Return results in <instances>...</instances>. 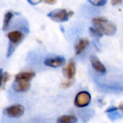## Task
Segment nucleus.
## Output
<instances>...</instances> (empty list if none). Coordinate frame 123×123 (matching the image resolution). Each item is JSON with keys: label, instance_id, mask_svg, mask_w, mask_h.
<instances>
[{"label": "nucleus", "instance_id": "f257e3e1", "mask_svg": "<svg viewBox=\"0 0 123 123\" xmlns=\"http://www.w3.org/2000/svg\"><path fill=\"white\" fill-rule=\"evenodd\" d=\"M92 23L94 26L99 28L103 33L107 36H112L117 31L116 25L114 23L111 22L105 17H96L92 19Z\"/></svg>", "mask_w": 123, "mask_h": 123}, {"label": "nucleus", "instance_id": "f03ea898", "mask_svg": "<svg viewBox=\"0 0 123 123\" xmlns=\"http://www.w3.org/2000/svg\"><path fill=\"white\" fill-rule=\"evenodd\" d=\"M74 12L66 9H57L51 11L47 14V17L56 22H67L73 16Z\"/></svg>", "mask_w": 123, "mask_h": 123}, {"label": "nucleus", "instance_id": "7ed1b4c3", "mask_svg": "<svg viewBox=\"0 0 123 123\" xmlns=\"http://www.w3.org/2000/svg\"><path fill=\"white\" fill-rule=\"evenodd\" d=\"M91 101V94L88 91H80L74 99V105L77 107L83 108L89 105Z\"/></svg>", "mask_w": 123, "mask_h": 123}, {"label": "nucleus", "instance_id": "20e7f679", "mask_svg": "<svg viewBox=\"0 0 123 123\" xmlns=\"http://www.w3.org/2000/svg\"><path fill=\"white\" fill-rule=\"evenodd\" d=\"M4 112L8 116L12 118H18L23 116L25 113V107L21 105H14L5 108Z\"/></svg>", "mask_w": 123, "mask_h": 123}, {"label": "nucleus", "instance_id": "39448f33", "mask_svg": "<svg viewBox=\"0 0 123 123\" xmlns=\"http://www.w3.org/2000/svg\"><path fill=\"white\" fill-rule=\"evenodd\" d=\"M66 62V60L62 56H55V57L46 58L44 61V64L46 67L58 68L63 66Z\"/></svg>", "mask_w": 123, "mask_h": 123}, {"label": "nucleus", "instance_id": "423d86ee", "mask_svg": "<svg viewBox=\"0 0 123 123\" xmlns=\"http://www.w3.org/2000/svg\"><path fill=\"white\" fill-rule=\"evenodd\" d=\"M62 72H63V75L67 78V79L72 80V79H74L76 74V64L74 60L69 61L68 65L64 67Z\"/></svg>", "mask_w": 123, "mask_h": 123}, {"label": "nucleus", "instance_id": "0eeeda50", "mask_svg": "<svg viewBox=\"0 0 123 123\" xmlns=\"http://www.w3.org/2000/svg\"><path fill=\"white\" fill-rule=\"evenodd\" d=\"M90 62L92 65L93 68L96 71V72L99 73V74H106L107 70L105 65L100 62V60L96 56H92L90 57Z\"/></svg>", "mask_w": 123, "mask_h": 123}, {"label": "nucleus", "instance_id": "6e6552de", "mask_svg": "<svg viewBox=\"0 0 123 123\" xmlns=\"http://www.w3.org/2000/svg\"><path fill=\"white\" fill-rule=\"evenodd\" d=\"M7 36H8V38H9V41L14 45L19 44V43L24 39V34L19 31H10V32L8 33Z\"/></svg>", "mask_w": 123, "mask_h": 123}, {"label": "nucleus", "instance_id": "1a4fd4ad", "mask_svg": "<svg viewBox=\"0 0 123 123\" xmlns=\"http://www.w3.org/2000/svg\"><path fill=\"white\" fill-rule=\"evenodd\" d=\"M36 77L34 72H22L19 73L15 76V82H29Z\"/></svg>", "mask_w": 123, "mask_h": 123}, {"label": "nucleus", "instance_id": "9d476101", "mask_svg": "<svg viewBox=\"0 0 123 123\" xmlns=\"http://www.w3.org/2000/svg\"><path fill=\"white\" fill-rule=\"evenodd\" d=\"M89 44V41L87 38H81L79 40L77 43L75 45V54L76 55H80L84 50L86 49L88 46Z\"/></svg>", "mask_w": 123, "mask_h": 123}, {"label": "nucleus", "instance_id": "9b49d317", "mask_svg": "<svg viewBox=\"0 0 123 123\" xmlns=\"http://www.w3.org/2000/svg\"><path fill=\"white\" fill-rule=\"evenodd\" d=\"M31 88L29 82H15L14 84V89L16 92H26Z\"/></svg>", "mask_w": 123, "mask_h": 123}, {"label": "nucleus", "instance_id": "f8f14e48", "mask_svg": "<svg viewBox=\"0 0 123 123\" xmlns=\"http://www.w3.org/2000/svg\"><path fill=\"white\" fill-rule=\"evenodd\" d=\"M77 121L78 118L72 115H64L58 117L57 119L58 123H77Z\"/></svg>", "mask_w": 123, "mask_h": 123}, {"label": "nucleus", "instance_id": "ddd939ff", "mask_svg": "<svg viewBox=\"0 0 123 123\" xmlns=\"http://www.w3.org/2000/svg\"><path fill=\"white\" fill-rule=\"evenodd\" d=\"M13 16H14V14L12 12H7L5 14L4 18V24H3V31H5L9 29V23H10Z\"/></svg>", "mask_w": 123, "mask_h": 123}, {"label": "nucleus", "instance_id": "4468645a", "mask_svg": "<svg viewBox=\"0 0 123 123\" xmlns=\"http://www.w3.org/2000/svg\"><path fill=\"white\" fill-rule=\"evenodd\" d=\"M89 31H90V34L92 35L93 36H94V37L100 38L104 36L103 33L101 32L100 30H99V28L95 27V26H92V27L89 28Z\"/></svg>", "mask_w": 123, "mask_h": 123}, {"label": "nucleus", "instance_id": "2eb2a0df", "mask_svg": "<svg viewBox=\"0 0 123 123\" xmlns=\"http://www.w3.org/2000/svg\"><path fill=\"white\" fill-rule=\"evenodd\" d=\"M92 5L97 6V7H101V6L105 5L107 3V0H88Z\"/></svg>", "mask_w": 123, "mask_h": 123}, {"label": "nucleus", "instance_id": "dca6fc26", "mask_svg": "<svg viewBox=\"0 0 123 123\" xmlns=\"http://www.w3.org/2000/svg\"><path fill=\"white\" fill-rule=\"evenodd\" d=\"M73 84H74V79H72V80H68H68L62 83L61 87L63 88V89H68V88L71 87V86L73 85Z\"/></svg>", "mask_w": 123, "mask_h": 123}, {"label": "nucleus", "instance_id": "f3484780", "mask_svg": "<svg viewBox=\"0 0 123 123\" xmlns=\"http://www.w3.org/2000/svg\"><path fill=\"white\" fill-rule=\"evenodd\" d=\"M27 1L31 5H36V4H39L40 3L42 2V0H27Z\"/></svg>", "mask_w": 123, "mask_h": 123}, {"label": "nucleus", "instance_id": "a211bd4d", "mask_svg": "<svg viewBox=\"0 0 123 123\" xmlns=\"http://www.w3.org/2000/svg\"><path fill=\"white\" fill-rule=\"evenodd\" d=\"M121 3H122V0H111V4H112L113 6L121 4Z\"/></svg>", "mask_w": 123, "mask_h": 123}, {"label": "nucleus", "instance_id": "6ab92c4d", "mask_svg": "<svg viewBox=\"0 0 123 123\" xmlns=\"http://www.w3.org/2000/svg\"><path fill=\"white\" fill-rule=\"evenodd\" d=\"M3 74H4V71L1 68L0 69V88H1L2 84H3Z\"/></svg>", "mask_w": 123, "mask_h": 123}, {"label": "nucleus", "instance_id": "aec40b11", "mask_svg": "<svg viewBox=\"0 0 123 123\" xmlns=\"http://www.w3.org/2000/svg\"><path fill=\"white\" fill-rule=\"evenodd\" d=\"M43 1L48 4H54L56 3V0H43Z\"/></svg>", "mask_w": 123, "mask_h": 123}]
</instances>
